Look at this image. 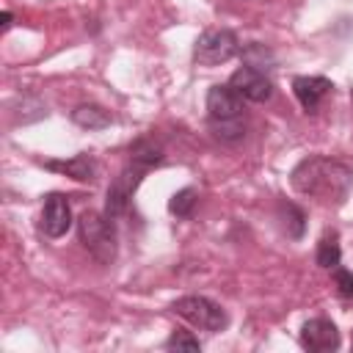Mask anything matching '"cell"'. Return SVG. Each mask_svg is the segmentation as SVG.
I'll return each instance as SVG.
<instances>
[{
    "mask_svg": "<svg viewBox=\"0 0 353 353\" xmlns=\"http://www.w3.org/2000/svg\"><path fill=\"white\" fill-rule=\"evenodd\" d=\"M290 182L298 193L312 196L323 204H342L353 188V168L339 160L312 154L292 168Z\"/></svg>",
    "mask_w": 353,
    "mask_h": 353,
    "instance_id": "cell-1",
    "label": "cell"
},
{
    "mask_svg": "<svg viewBox=\"0 0 353 353\" xmlns=\"http://www.w3.org/2000/svg\"><path fill=\"white\" fill-rule=\"evenodd\" d=\"M77 234H80V243L85 245V251L99 265H110L116 259V226L105 212L85 210L77 218Z\"/></svg>",
    "mask_w": 353,
    "mask_h": 353,
    "instance_id": "cell-2",
    "label": "cell"
},
{
    "mask_svg": "<svg viewBox=\"0 0 353 353\" xmlns=\"http://www.w3.org/2000/svg\"><path fill=\"white\" fill-rule=\"evenodd\" d=\"M171 312L176 317H182L185 323H190V325H196L201 331H212V334L223 331L226 323H229L223 306L215 303L212 298H204V295H185V298L171 303Z\"/></svg>",
    "mask_w": 353,
    "mask_h": 353,
    "instance_id": "cell-3",
    "label": "cell"
},
{
    "mask_svg": "<svg viewBox=\"0 0 353 353\" xmlns=\"http://www.w3.org/2000/svg\"><path fill=\"white\" fill-rule=\"evenodd\" d=\"M240 52V39L229 28H210L193 44V61L199 66H218Z\"/></svg>",
    "mask_w": 353,
    "mask_h": 353,
    "instance_id": "cell-4",
    "label": "cell"
},
{
    "mask_svg": "<svg viewBox=\"0 0 353 353\" xmlns=\"http://www.w3.org/2000/svg\"><path fill=\"white\" fill-rule=\"evenodd\" d=\"M146 171L149 168H143V165H138V163L130 160L127 168L110 182L108 199H105V215L110 221H116L119 215H124L130 210V201H132V196H135V190H138V185H141V179H143Z\"/></svg>",
    "mask_w": 353,
    "mask_h": 353,
    "instance_id": "cell-5",
    "label": "cell"
},
{
    "mask_svg": "<svg viewBox=\"0 0 353 353\" xmlns=\"http://www.w3.org/2000/svg\"><path fill=\"white\" fill-rule=\"evenodd\" d=\"M41 232L52 240L63 237L72 229V207L63 193H47L44 207H41Z\"/></svg>",
    "mask_w": 353,
    "mask_h": 353,
    "instance_id": "cell-6",
    "label": "cell"
},
{
    "mask_svg": "<svg viewBox=\"0 0 353 353\" xmlns=\"http://www.w3.org/2000/svg\"><path fill=\"white\" fill-rule=\"evenodd\" d=\"M229 85L248 102H268L273 97V83L265 72L254 69V66H240L237 72H232Z\"/></svg>",
    "mask_w": 353,
    "mask_h": 353,
    "instance_id": "cell-7",
    "label": "cell"
},
{
    "mask_svg": "<svg viewBox=\"0 0 353 353\" xmlns=\"http://www.w3.org/2000/svg\"><path fill=\"white\" fill-rule=\"evenodd\" d=\"M207 119L210 121H229V119H243V97L226 83V85H212L207 91Z\"/></svg>",
    "mask_w": 353,
    "mask_h": 353,
    "instance_id": "cell-8",
    "label": "cell"
},
{
    "mask_svg": "<svg viewBox=\"0 0 353 353\" xmlns=\"http://www.w3.org/2000/svg\"><path fill=\"white\" fill-rule=\"evenodd\" d=\"M339 331L331 320L325 317H312L301 325V345L306 350H314V353H325V350H336L339 347Z\"/></svg>",
    "mask_w": 353,
    "mask_h": 353,
    "instance_id": "cell-9",
    "label": "cell"
},
{
    "mask_svg": "<svg viewBox=\"0 0 353 353\" xmlns=\"http://www.w3.org/2000/svg\"><path fill=\"white\" fill-rule=\"evenodd\" d=\"M331 88H334V83L328 77H320V74H298V77H292V94H295V99L301 102V108L306 113H314L323 105V99L331 94Z\"/></svg>",
    "mask_w": 353,
    "mask_h": 353,
    "instance_id": "cell-10",
    "label": "cell"
},
{
    "mask_svg": "<svg viewBox=\"0 0 353 353\" xmlns=\"http://www.w3.org/2000/svg\"><path fill=\"white\" fill-rule=\"evenodd\" d=\"M50 171H61V174H69L72 179H77V182H91L94 176H97V163L88 157V154H74L72 160H63V163H58V160H50V163H44Z\"/></svg>",
    "mask_w": 353,
    "mask_h": 353,
    "instance_id": "cell-11",
    "label": "cell"
},
{
    "mask_svg": "<svg viewBox=\"0 0 353 353\" xmlns=\"http://www.w3.org/2000/svg\"><path fill=\"white\" fill-rule=\"evenodd\" d=\"M276 212H279L276 218H279L284 234H287L290 240H301V237H303V229H306V215H303V210H301L298 204H292V201H279Z\"/></svg>",
    "mask_w": 353,
    "mask_h": 353,
    "instance_id": "cell-12",
    "label": "cell"
},
{
    "mask_svg": "<svg viewBox=\"0 0 353 353\" xmlns=\"http://www.w3.org/2000/svg\"><path fill=\"white\" fill-rule=\"evenodd\" d=\"M72 121L77 127H85V130H102L113 121V116L102 105H77L72 110Z\"/></svg>",
    "mask_w": 353,
    "mask_h": 353,
    "instance_id": "cell-13",
    "label": "cell"
},
{
    "mask_svg": "<svg viewBox=\"0 0 353 353\" xmlns=\"http://www.w3.org/2000/svg\"><path fill=\"white\" fill-rule=\"evenodd\" d=\"M130 160L152 171L154 165H160V163H163V149H160L152 138H138V141L130 146Z\"/></svg>",
    "mask_w": 353,
    "mask_h": 353,
    "instance_id": "cell-14",
    "label": "cell"
},
{
    "mask_svg": "<svg viewBox=\"0 0 353 353\" xmlns=\"http://www.w3.org/2000/svg\"><path fill=\"white\" fill-rule=\"evenodd\" d=\"M317 265L325 268V270H334L342 259V248H339V234L336 232H325L317 243V254H314Z\"/></svg>",
    "mask_w": 353,
    "mask_h": 353,
    "instance_id": "cell-15",
    "label": "cell"
},
{
    "mask_svg": "<svg viewBox=\"0 0 353 353\" xmlns=\"http://www.w3.org/2000/svg\"><path fill=\"white\" fill-rule=\"evenodd\" d=\"M240 55H243V63L245 66H254L259 72H265V69H270L276 63V55L265 44H259V41H251V44L240 47Z\"/></svg>",
    "mask_w": 353,
    "mask_h": 353,
    "instance_id": "cell-16",
    "label": "cell"
},
{
    "mask_svg": "<svg viewBox=\"0 0 353 353\" xmlns=\"http://www.w3.org/2000/svg\"><path fill=\"white\" fill-rule=\"evenodd\" d=\"M210 132L212 138H218L221 143H237L245 135V119H229V121H210Z\"/></svg>",
    "mask_w": 353,
    "mask_h": 353,
    "instance_id": "cell-17",
    "label": "cell"
},
{
    "mask_svg": "<svg viewBox=\"0 0 353 353\" xmlns=\"http://www.w3.org/2000/svg\"><path fill=\"white\" fill-rule=\"evenodd\" d=\"M196 201H199V193H196L193 188H182V190H176V193L171 196V201H168V212L185 221V218L193 215Z\"/></svg>",
    "mask_w": 353,
    "mask_h": 353,
    "instance_id": "cell-18",
    "label": "cell"
},
{
    "mask_svg": "<svg viewBox=\"0 0 353 353\" xmlns=\"http://www.w3.org/2000/svg\"><path fill=\"white\" fill-rule=\"evenodd\" d=\"M165 347H168V350H188V353H196V350H201V342H199L190 331H174V334L165 339Z\"/></svg>",
    "mask_w": 353,
    "mask_h": 353,
    "instance_id": "cell-19",
    "label": "cell"
},
{
    "mask_svg": "<svg viewBox=\"0 0 353 353\" xmlns=\"http://www.w3.org/2000/svg\"><path fill=\"white\" fill-rule=\"evenodd\" d=\"M331 279H334V287H336V292L345 298V301H353V273L347 270V268H334L331 270Z\"/></svg>",
    "mask_w": 353,
    "mask_h": 353,
    "instance_id": "cell-20",
    "label": "cell"
},
{
    "mask_svg": "<svg viewBox=\"0 0 353 353\" xmlns=\"http://www.w3.org/2000/svg\"><path fill=\"white\" fill-rule=\"evenodd\" d=\"M11 22H14L11 11H3V25H0V28H3V30H8V28H11Z\"/></svg>",
    "mask_w": 353,
    "mask_h": 353,
    "instance_id": "cell-21",
    "label": "cell"
}]
</instances>
